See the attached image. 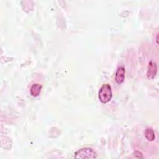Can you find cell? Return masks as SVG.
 <instances>
[{"label":"cell","instance_id":"6da1fadb","mask_svg":"<svg viewBox=\"0 0 159 159\" xmlns=\"http://www.w3.org/2000/svg\"><path fill=\"white\" fill-rule=\"evenodd\" d=\"M112 97L111 87L109 84H103L99 91V99L102 103H107L110 101Z\"/></svg>","mask_w":159,"mask_h":159},{"label":"cell","instance_id":"7a4b0ae2","mask_svg":"<svg viewBox=\"0 0 159 159\" xmlns=\"http://www.w3.org/2000/svg\"><path fill=\"white\" fill-rule=\"evenodd\" d=\"M74 157L75 158L78 159H93L96 158L97 154L91 148L84 147L76 151Z\"/></svg>","mask_w":159,"mask_h":159},{"label":"cell","instance_id":"3957f363","mask_svg":"<svg viewBox=\"0 0 159 159\" xmlns=\"http://www.w3.org/2000/svg\"><path fill=\"white\" fill-rule=\"evenodd\" d=\"M157 70V65L152 61L150 62V63L148 64V71L147 73V78L149 79H153L156 75Z\"/></svg>","mask_w":159,"mask_h":159},{"label":"cell","instance_id":"277c9868","mask_svg":"<svg viewBox=\"0 0 159 159\" xmlns=\"http://www.w3.org/2000/svg\"><path fill=\"white\" fill-rule=\"evenodd\" d=\"M125 77V68L124 67H119L116 73L115 76V81L118 84H121L124 80Z\"/></svg>","mask_w":159,"mask_h":159},{"label":"cell","instance_id":"5b68a950","mask_svg":"<svg viewBox=\"0 0 159 159\" xmlns=\"http://www.w3.org/2000/svg\"><path fill=\"white\" fill-rule=\"evenodd\" d=\"M41 89H42V86L40 84H37V83L32 84V86H31L30 89L31 95L34 97L39 96L40 93Z\"/></svg>","mask_w":159,"mask_h":159},{"label":"cell","instance_id":"8992f818","mask_svg":"<svg viewBox=\"0 0 159 159\" xmlns=\"http://www.w3.org/2000/svg\"><path fill=\"white\" fill-rule=\"evenodd\" d=\"M145 137L147 139V140L148 141H153L155 139V135L154 130H153L152 128L148 127L145 129Z\"/></svg>","mask_w":159,"mask_h":159},{"label":"cell","instance_id":"52a82bcc","mask_svg":"<svg viewBox=\"0 0 159 159\" xmlns=\"http://www.w3.org/2000/svg\"><path fill=\"white\" fill-rule=\"evenodd\" d=\"M158 34H157V39H156V41H157V43L158 44Z\"/></svg>","mask_w":159,"mask_h":159}]
</instances>
